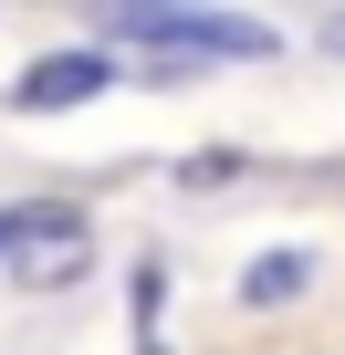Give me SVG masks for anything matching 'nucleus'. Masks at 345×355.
<instances>
[{
  "label": "nucleus",
  "mask_w": 345,
  "mask_h": 355,
  "mask_svg": "<svg viewBox=\"0 0 345 355\" xmlns=\"http://www.w3.org/2000/svg\"><path fill=\"white\" fill-rule=\"evenodd\" d=\"M22 282H42V293H63V282H84L94 272V241H84V209H32L22 220V241L0 251Z\"/></svg>",
  "instance_id": "2"
},
{
  "label": "nucleus",
  "mask_w": 345,
  "mask_h": 355,
  "mask_svg": "<svg viewBox=\"0 0 345 355\" xmlns=\"http://www.w3.org/2000/svg\"><path fill=\"white\" fill-rule=\"evenodd\" d=\"M335 53H345V21H335Z\"/></svg>",
  "instance_id": "7"
},
{
  "label": "nucleus",
  "mask_w": 345,
  "mask_h": 355,
  "mask_svg": "<svg viewBox=\"0 0 345 355\" xmlns=\"http://www.w3.org/2000/svg\"><path fill=\"white\" fill-rule=\"evenodd\" d=\"M105 11H189V0H105Z\"/></svg>",
  "instance_id": "5"
},
{
  "label": "nucleus",
  "mask_w": 345,
  "mask_h": 355,
  "mask_svg": "<svg viewBox=\"0 0 345 355\" xmlns=\"http://www.w3.org/2000/svg\"><path fill=\"white\" fill-rule=\"evenodd\" d=\"M105 84H115L105 53H53V63H32V73L11 84V105H22V115H63V105H94Z\"/></svg>",
  "instance_id": "3"
},
{
  "label": "nucleus",
  "mask_w": 345,
  "mask_h": 355,
  "mask_svg": "<svg viewBox=\"0 0 345 355\" xmlns=\"http://www.w3.org/2000/svg\"><path fill=\"white\" fill-rule=\"evenodd\" d=\"M303 272H314L303 251H262V261L241 272V303H293V293H303Z\"/></svg>",
  "instance_id": "4"
},
{
  "label": "nucleus",
  "mask_w": 345,
  "mask_h": 355,
  "mask_svg": "<svg viewBox=\"0 0 345 355\" xmlns=\"http://www.w3.org/2000/svg\"><path fill=\"white\" fill-rule=\"evenodd\" d=\"M136 42H157V53H178V63H262L272 53V32L262 21H210L199 0L189 11H115Z\"/></svg>",
  "instance_id": "1"
},
{
  "label": "nucleus",
  "mask_w": 345,
  "mask_h": 355,
  "mask_svg": "<svg viewBox=\"0 0 345 355\" xmlns=\"http://www.w3.org/2000/svg\"><path fill=\"white\" fill-rule=\"evenodd\" d=\"M22 220H32V209H0V251H11V241H22Z\"/></svg>",
  "instance_id": "6"
}]
</instances>
